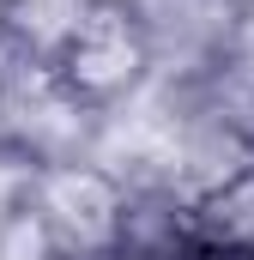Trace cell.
Returning a JSON list of instances; mask_svg holds the SVG:
<instances>
[{
	"instance_id": "6da1fadb",
	"label": "cell",
	"mask_w": 254,
	"mask_h": 260,
	"mask_svg": "<svg viewBox=\"0 0 254 260\" xmlns=\"http://www.w3.org/2000/svg\"><path fill=\"white\" fill-rule=\"evenodd\" d=\"M30 212L49 224V236L61 242L67 260H103L127 242V182L97 164V157H73V164H37L24 176Z\"/></svg>"
},
{
	"instance_id": "7a4b0ae2",
	"label": "cell",
	"mask_w": 254,
	"mask_h": 260,
	"mask_svg": "<svg viewBox=\"0 0 254 260\" xmlns=\"http://www.w3.org/2000/svg\"><path fill=\"white\" fill-rule=\"evenodd\" d=\"M151 67H157V49H151L145 24L121 0H103L91 12V24L79 30V43L61 55V79L91 109L109 115V109H121L127 97H139L151 85Z\"/></svg>"
},
{
	"instance_id": "3957f363",
	"label": "cell",
	"mask_w": 254,
	"mask_h": 260,
	"mask_svg": "<svg viewBox=\"0 0 254 260\" xmlns=\"http://www.w3.org/2000/svg\"><path fill=\"white\" fill-rule=\"evenodd\" d=\"M97 6L103 0H6V37L18 55L61 67V55L79 43V30L91 24Z\"/></svg>"
},
{
	"instance_id": "277c9868",
	"label": "cell",
	"mask_w": 254,
	"mask_h": 260,
	"mask_svg": "<svg viewBox=\"0 0 254 260\" xmlns=\"http://www.w3.org/2000/svg\"><path fill=\"white\" fill-rule=\"evenodd\" d=\"M194 242L212 254H254V164L194 200Z\"/></svg>"
},
{
	"instance_id": "5b68a950",
	"label": "cell",
	"mask_w": 254,
	"mask_h": 260,
	"mask_svg": "<svg viewBox=\"0 0 254 260\" xmlns=\"http://www.w3.org/2000/svg\"><path fill=\"white\" fill-rule=\"evenodd\" d=\"M12 49V37H6V0H0V55Z\"/></svg>"
}]
</instances>
